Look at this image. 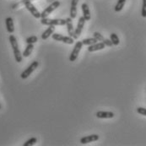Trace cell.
Masks as SVG:
<instances>
[{"instance_id": "1", "label": "cell", "mask_w": 146, "mask_h": 146, "mask_svg": "<svg viewBox=\"0 0 146 146\" xmlns=\"http://www.w3.org/2000/svg\"><path fill=\"white\" fill-rule=\"evenodd\" d=\"M21 5H25V7L27 9V10L36 18V19H40L42 18V13L38 11V9L35 7V5L31 3V0H22L20 3H17L12 6V9H16L20 7Z\"/></svg>"}, {"instance_id": "2", "label": "cell", "mask_w": 146, "mask_h": 146, "mask_svg": "<svg viewBox=\"0 0 146 146\" xmlns=\"http://www.w3.org/2000/svg\"><path fill=\"white\" fill-rule=\"evenodd\" d=\"M9 42L11 44V46L13 48V52L15 55V59L17 63H21L22 59H23V55L21 54L20 48H19V45L16 37L14 35H10L9 36Z\"/></svg>"}, {"instance_id": "3", "label": "cell", "mask_w": 146, "mask_h": 146, "mask_svg": "<svg viewBox=\"0 0 146 146\" xmlns=\"http://www.w3.org/2000/svg\"><path fill=\"white\" fill-rule=\"evenodd\" d=\"M41 23L44 25H66V20L63 19H49L41 18Z\"/></svg>"}, {"instance_id": "4", "label": "cell", "mask_w": 146, "mask_h": 146, "mask_svg": "<svg viewBox=\"0 0 146 146\" xmlns=\"http://www.w3.org/2000/svg\"><path fill=\"white\" fill-rule=\"evenodd\" d=\"M38 65H39V63H38L37 61H33V62L31 63V64L27 68H25V69L21 73V79H23V80L27 79V78H28V77L36 70V68H37Z\"/></svg>"}, {"instance_id": "5", "label": "cell", "mask_w": 146, "mask_h": 146, "mask_svg": "<svg viewBox=\"0 0 146 146\" xmlns=\"http://www.w3.org/2000/svg\"><path fill=\"white\" fill-rule=\"evenodd\" d=\"M60 2L56 0L52 3H51L47 8H46L42 12V18H47L48 15H50L56 9H58L60 6Z\"/></svg>"}, {"instance_id": "6", "label": "cell", "mask_w": 146, "mask_h": 146, "mask_svg": "<svg viewBox=\"0 0 146 146\" xmlns=\"http://www.w3.org/2000/svg\"><path fill=\"white\" fill-rule=\"evenodd\" d=\"M82 46H83L82 42H77L75 43V45L74 46V49H73V51H72V52H71V54L69 56V61L70 62H74L77 59Z\"/></svg>"}, {"instance_id": "7", "label": "cell", "mask_w": 146, "mask_h": 146, "mask_svg": "<svg viewBox=\"0 0 146 146\" xmlns=\"http://www.w3.org/2000/svg\"><path fill=\"white\" fill-rule=\"evenodd\" d=\"M52 37L53 40H55L57 42H62L66 44H69V45L74 44V39L71 36H64L63 35H60L58 33H53L52 35Z\"/></svg>"}, {"instance_id": "8", "label": "cell", "mask_w": 146, "mask_h": 146, "mask_svg": "<svg viewBox=\"0 0 146 146\" xmlns=\"http://www.w3.org/2000/svg\"><path fill=\"white\" fill-rule=\"evenodd\" d=\"M66 25H67V31L69 35V36L73 37L74 40L78 39L79 36L76 35L75 33V29H74V25H73V19H71L70 17L66 19Z\"/></svg>"}, {"instance_id": "9", "label": "cell", "mask_w": 146, "mask_h": 146, "mask_svg": "<svg viewBox=\"0 0 146 146\" xmlns=\"http://www.w3.org/2000/svg\"><path fill=\"white\" fill-rule=\"evenodd\" d=\"M93 37H95L98 42H102L104 43L106 46H114L113 45V43L111 42V40H108V39H106L104 36L100 33V32H97V31H96V32H94V34H93Z\"/></svg>"}, {"instance_id": "10", "label": "cell", "mask_w": 146, "mask_h": 146, "mask_svg": "<svg viewBox=\"0 0 146 146\" xmlns=\"http://www.w3.org/2000/svg\"><path fill=\"white\" fill-rule=\"evenodd\" d=\"M99 139V135L98 134H91L89 136H85L80 139V143L83 145H86L89 143H92L95 141H97Z\"/></svg>"}, {"instance_id": "11", "label": "cell", "mask_w": 146, "mask_h": 146, "mask_svg": "<svg viewBox=\"0 0 146 146\" xmlns=\"http://www.w3.org/2000/svg\"><path fill=\"white\" fill-rule=\"evenodd\" d=\"M96 116L98 118H102V119H108V118H113L114 117V113L112 111H99L96 112Z\"/></svg>"}, {"instance_id": "12", "label": "cell", "mask_w": 146, "mask_h": 146, "mask_svg": "<svg viewBox=\"0 0 146 146\" xmlns=\"http://www.w3.org/2000/svg\"><path fill=\"white\" fill-rule=\"evenodd\" d=\"M106 47V45L102 42H96L93 45H90L88 47V52H96V51H100V50H102Z\"/></svg>"}, {"instance_id": "13", "label": "cell", "mask_w": 146, "mask_h": 146, "mask_svg": "<svg viewBox=\"0 0 146 146\" xmlns=\"http://www.w3.org/2000/svg\"><path fill=\"white\" fill-rule=\"evenodd\" d=\"M85 19L84 18V16H81L79 18V21H78V24H77V28L75 29V33L78 36H80L82 33V31H83L84 26V24H85Z\"/></svg>"}, {"instance_id": "14", "label": "cell", "mask_w": 146, "mask_h": 146, "mask_svg": "<svg viewBox=\"0 0 146 146\" xmlns=\"http://www.w3.org/2000/svg\"><path fill=\"white\" fill-rule=\"evenodd\" d=\"M5 25H6V29L7 31L9 34H13L15 31V25H14V21L11 17H7L5 19Z\"/></svg>"}, {"instance_id": "15", "label": "cell", "mask_w": 146, "mask_h": 146, "mask_svg": "<svg viewBox=\"0 0 146 146\" xmlns=\"http://www.w3.org/2000/svg\"><path fill=\"white\" fill-rule=\"evenodd\" d=\"M81 9H82V12H83L84 18L85 19V21H90L91 16H90V11L89 5L86 3H82V5H81Z\"/></svg>"}, {"instance_id": "16", "label": "cell", "mask_w": 146, "mask_h": 146, "mask_svg": "<svg viewBox=\"0 0 146 146\" xmlns=\"http://www.w3.org/2000/svg\"><path fill=\"white\" fill-rule=\"evenodd\" d=\"M54 31H55V26H54V25H49V27L42 33V40H46V39H48V38L53 34Z\"/></svg>"}, {"instance_id": "17", "label": "cell", "mask_w": 146, "mask_h": 146, "mask_svg": "<svg viewBox=\"0 0 146 146\" xmlns=\"http://www.w3.org/2000/svg\"><path fill=\"white\" fill-rule=\"evenodd\" d=\"M33 49H34V44H27V46L22 54L23 57H25V58L29 57L31 54V52H33Z\"/></svg>"}, {"instance_id": "18", "label": "cell", "mask_w": 146, "mask_h": 146, "mask_svg": "<svg viewBox=\"0 0 146 146\" xmlns=\"http://www.w3.org/2000/svg\"><path fill=\"white\" fill-rule=\"evenodd\" d=\"M126 0H117V4H116L115 7H114L115 12H120V11L123 9Z\"/></svg>"}, {"instance_id": "19", "label": "cell", "mask_w": 146, "mask_h": 146, "mask_svg": "<svg viewBox=\"0 0 146 146\" xmlns=\"http://www.w3.org/2000/svg\"><path fill=\"white\" fill-rule=\"evenodd\" d=\"M110 40L111 41V42L113 43L114 46H117L119 45L120 43V40H119V37L117 36V35L116 33H111L110 35Z\"/></svg>"}, {"instance_id": "20", "label": "cell", "mask_w": 146, "mask_h": 146, "mask_svg": "<svg viewBox=\"0 0 146 146\" xmlns=\"http://www.w3.org/2000/svg\"><path fill=\"white\" fill-rule=\"evenodd\" d=\"M98 42L95 37H91V38H85L82 41L83 45H86V46H90V45H93L95 43Z\"/></svg>"}, {"instance_id": "21", "label": "cell", "mask_w": 146, "mask_h": 146, "mask_svg": "<svg viewBox=\"0 0 146 146\" xmlns=\"http://www.w3.org/2000/svg\"><path fill=\"white\" fill-rule=\"evenodd\" d=\"M36 142H37V139H36V138H35V137H32V138H31L30 139H28L25 143H24L23 146L34 145Z\"/></svg>"}, {"instance_id": "22", "label": "cell", "mask_w": 146, "mask_h": 146, "mask_svg": "<svg viewBox=\"0 0 146 146\" xmlns=\"http://www.w3.org/2000/svg\"><path fill=\"white\" fill-rule=\"evenodd\" d=\"M37 41H38V38H37L36 36H31L26 38L25 42L27 44H34V43L37 42Z\"/></svg>"}, {"instance_id": "23", "label": "cell", "mask_w": 146, "mask_h": 146, "mask_svg": "<svg viewBox=\"0 0 146 146\" xmlns=\"http://www.w3.org/2000/svg\"><path fill=\"white\" fill-rule=\"evenodd\" d=\"M77 16V6H71L70 8V18L75 19Z\"/></svg>"}, {"instance_id": "24", "label": "cell", "mask_w": 146, "mask_h": 146, "mask_svg": "<svg viewBox=\"0 0 146 146\" xmlns=\"http://www.w3.org/2000/svg\"><path fill=\"white\" fill-rule=\"evenodd\" d=\"M141 16L146 18V0H143L142 10H141Z\"/></svg>"}, {"instance_id": "25", "label": "cell", "mask_w": 146, "mask_h": 146, "mask_svg": "<svg viewBox=\"0 0 146 146\" xmlns=\"http://www.w3.org/2000/svg\"><path fill=\"white\" fill-rule=\"evenodd\" d=\"M137 112L140 115H143V116H145L146 117V108L144 107H138L137 108Z\"/></svg>"}, {"instance_id": "26", "label": "cell", "mask_w": 146, "mask_h": 146, "mask_svg": "<svg viewBox=\"0 0 146 146\" xmlns=\"http://www.w3.org/2000/svg\"><path fill=\"white\" fill-rule=\"evenodd\" d=\"M79 1H80V0H72V1H71V6H77Z\"/></svg>"}, {"instance_id": "27", "label": "cell", "mask_w": 146, "mask_h": 146, "mask_svg": "<svg viewBox=\"0 0 146 146\" xmlns=\"http://www.w3.org/2000/svg\"><path fill=\"white\" fill-rule=\"evenodd\" d=\"M0 109H1V104H0Z\"/></svg>"}, {"instance_id": "28", "label": "cell", "mask_w": 146, "mask_h": 146, "mask_svg": "<svg viewBox=\"0 0 146 146\" xmlns=\"http://www.w3.org/2000/svg\"></svg>"}]
</instances>
